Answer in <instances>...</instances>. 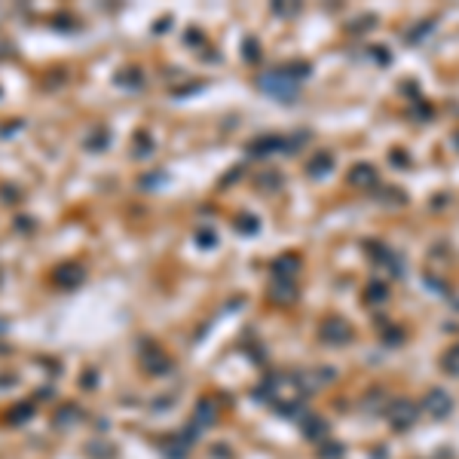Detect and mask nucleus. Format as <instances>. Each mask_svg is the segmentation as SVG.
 <instances>
[{
	"label": "nucleus",
	"instance_id": "obj_1",
	"mask_svg": "<svg viewBox=\"0 0 459 459\" xmlns=\"http://www.w3.org/2000/svg\"><path fill=\"white\" fill-rule=\"evenodd\" d=\"M58 273H62V275H58V282H62V285H77V282L83 279V273L77 270V266H62Z\"/></svg>",
	"mask_w": 459,
	"mask_h": 459
}]
</instances>
